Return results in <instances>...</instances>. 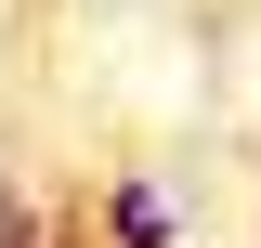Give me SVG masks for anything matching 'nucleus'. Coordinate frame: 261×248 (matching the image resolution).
I'll return each mask as SVG.
<instances>
[{
  "mask_svg": "<svg viewBox=\"0 0 261 248\" xmlns=\"http://www.w3.org/2000/svg\"><path fill=\"white\" fill-rule=\"evenodd\" d=\"M183 235V209H170V183H105V209H92V248H170Z\"/></svg>",
  "mask_w": 261,
  "mask_h": 248,
  "instance_id": "1",
  "label": "nucleus"
},
{
  "mask_svg": "<svg viewBox=\"0 0 261 248\" xmlns=\"http://www.w3.org/2000/svg\"><path fill=\"white\" fill-rule=\"evenodd\" d=\"M0 248H39V209H27V183H0Z\"/></svg>",
  "mask_w": 261,
  "mask_h": 248,
  "instance_id": "2",
  "label": "nucleus"
}]
</instances>
